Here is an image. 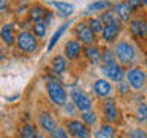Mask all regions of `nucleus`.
Listing matches in <instances>:
<instances>
[{"label":"nucleus","mask_w":147,"mask_h":138,"mask_svg":"<svg viewBox=\"0 0 147 138\" xmlns=\"http://www.w3.org/2000/svg\"><path fill=\"white\" fill-rule=\"evenodd\" d=\"M32 32H34L35 37L38 39H43L46 35V25L43 20H38V22H34V26H32Z\"/></svg>","instance_id":"nucleus-28"},{"label":"nucleus","mask_w":147,"mask_h":138,"mask_svg":"<svg viewBox=\"0 0 147 138\" xmlns=\"http://www.w3.org/2000/svg\"><path fill=\"white\" fill-rule=\"evenodd\" d=\"M126 2L130 5L132 9H136V8H140L141 5H142V0H126Z\"/></svg>","instance_id":"nucleus-34"},{"label":"nucleus","mask_w":147,"mask_h":138,"mask_svg":"<svg viewBox=\"0 0 147 138\" xmlns=\"http://www.w3.org/2000/svg\"><path fill=\"white\" fill-rule=\"evenodd\" d=\"M94 92L95 95L101 97V98H106L112 94V85H110L109 80H104V78H98L94 83Z\"/></svg>","instance_id":"nucleus-14"},{"label":"nucleus","mask_w":147,"mask_h":138,"mask_svg":"<svg viewBox=\"0 0 147 138\" xmlns=\"http://www.w3.org/2000/svg\"><path fill=\"white\" fill-rule=\"evenodd\" d=\"M75 35L78 37V41H81L84 45H90L95 40V34L90 29L89 23H78L75 26Z\"/></svg>","instance_id":"nucleus-8"},{"label":"nucleus","mask_w":147,"mask_h":138,"mask_svg":"<svg viewBox=\"0 0 147 138\" xmlns=\"http://www.w3.org/2000/svg\"><path fill=\"white\" fill-rule=\"evenodd\" d=\"M132 11L133 9L130 8V5H129L127 2H118V3H115V6H113V12L117 14V17L121 22H129L130 20Z\"/></svg>","instance_id":"nucleus-13"},{"label":"nucleus","mask_w":147,"mask_h":138,"mask_svg":"<svg viewBox=\"0 0 147 138\" xmlns=\"http://www.w3.org/2000/svg\"><path fill=\"white\" fill-rule=\"evenodd\" d=\"M130 138H147V132L144 129H133L130 132Z\"/></svg>","instance_id":"nucleus-31"},{"label":"nucleus","mask_w":147,"mask_h":138,"mask_svg":"<svg viewBox=\"0 0 147 138\" xmlns=\"http://www.w3.org/2000/svg\"><path fill=\"white\" fill-rule=\"evenodd\" d=\"M71 98H72V103L75 104V108L78 110H81V112H86V110L92 109V100L89 98V95H86L83 91L74 89L71 92Z\"/></svg>","instance_id":"nucleus-6"},{"label":"nucleus","mask_w":147,"mask_h":138,"mask_svg":"<svg viewBox=\"0 0 147 138\" xmlns=\"http://www.w3.org/2000/svg\"><path fill=\"white\" fill-rule=\"evenodd\" d=\"M69 25H71V22L63 23V25L60 26L58 29L52 34V37H51V40H49V45H48V51H52V49H54V46L57 45V41L60 40V37H61V35L64 34V31H66L67 28H69Z\"/></svg>","instance_id":"nucleus-19"},{"label":"nucleus","mask_w":147,"mask_h":138,"mask_svg":"<svg viewBox=\"0 0 147 138\" xmlns=\"http://www.w3.org/2000/svg\"><path fill=\"white\" fill-rule=\"evenodd\" d=\"M51 138H69V135H67V132H66L64 127L57 126L52 132H51Z\"/></svg>","instance_id":"nucleus-30"},{"label":"nucleus","mask_w":147,"mask_h":138,"mask_svg":"<svg viewBox=\"0 0 147 138\" xmlns=\"http://www.w3.org/2000/svg\"><path fill=\"white\" fill-rule=\"evenodd\" d=\"M89 26H90V29L94 31V34H101L103 32V28H104V23L103 20H101V17H92L90 20H89Z\"/></svg>","instance_id":"nucleus-27"},{"label":"nucleus","mask_w":147,"mask_h":138,"mask_svg":"<svg viewBox=\"0 0 147 138\" xmlns=\"http://www.w3.org/2000/svg\"><path fill=\"white\" fill-rule=\"evenodd\" d=\"M142 5H146V6H147V0H142Z\"/></svg>","instance_id":"nucleus-36"},{"label":"nucleus","mask_w":147,"mask_h":138,"mask_svg":"<svg viewBox=\"0 0 147 138\" xmlns=\"http://www.w3.org/2000/svg\"><path fill=\"white\" fill-rule=\"evenodd\" d=\"M115 55L123 66H130L136 58V49L130 41H118L115 46Z\"/></svg>","instance_id":"nucleus-1"},{"label":"nucleus","mask_w":147,"mask_h":138,"mask_svg":"<svg viewBox=\"0 0 147 138\" xmlns=\"http://www.w3.org/2000/svg\"><path fill=\"white\" fill-rule=\"evenodd\" d=\"M6 11V0H0V12Z\"/></svg>","instance_id":"nucleus-35"},{"label":"nucleus","mask_w":147,"mask_h":138,"mask_svg":"<svg viewBox=\"0 0 147 138\" xmlns=\"http://www.w3.org/2000/svg\"><path fill=\"white\" fill-rule=\"evenodd\" d=\"M52 69H54V72H57V74H63L67 69V58L61 57V55L54 57L52 58Z\"/></svg>","instance_id":"nucleus-21"},{"label":"nucleus","mask_w":147,"mask_h":138,"mask_svg":"<svg viewBox=\"0 0 147 138\" xmlns=\"http://www.w3.org/2000/svg\"><path fill=\"white\" fill-rule=\"evenodd\" d=\"M119 32H121V20H117V22L110 23V25H104L101 35H103L104 41H113V40H117Z\"/></svg>","instance_id":"nucleus-10"},{"label":"nucleus","mask_w":147,"mask_h":138,"mask_svg":"<svg viewBox=\"0 0 147 138\" xmlns=\"http://www.w3.org/2000/svg\"><path fill=\"white\" fill-rule=\"evenodd\" d=\"M37 138H45V137H43V135H38V137H37Z\"/></svg>","instance_id":"nucleus-37"},{"label":"nucleus","mask_w":147,"mask_h":138,"mask_svg":"<svg viewBox=\"0 0 147 138\" xmlns=\"http://www.w3.org/2000/svg\"><path fill=\"white\" fill-rule=\"evenodd\" d=\"M46 92H48L51 101L57 106H63L67 101V92L57 80H49L46 83Z\"/></svg>","instance_id":"nucleus-2"},{"label":"nucleus","mask_w":147,"mask_h":138,"mask_svg":"<svg viewBox=\"0 0 147 138\" xmlns=\"http://www.w3.org/2000/svg\"><path fill=\"white\" fill-rule=\"evenodd\" d=\"M38 137V132H37V127L34 124H25L20 132V138H37Z\"/></svg>","instance_id":"nucleus-25"},{"label":"nucleus","mask_w":147,"mask_h":138,"mask_svg":"<svg viewBox=\"0 0 147 138\" xmlns=\"http://www.w3.org/2000/svg\"><path fill=\"white\" fill-rule=\"evenodd\" d=\"M130 34L136 39H147V20L146 18H133L129 25Z\"/></svg>","instance_id":"nucleus-9"},{"label":"nucleus","mask_w":147,"mask_h":138,"mask_svg":"<svg viewBox=\"0 0 147 138\" xmlns=\"http://www.w3.org/2000/svg\"><path fill=\"white\" fill-rule=\"evenodd\" d=\"M112 8V3L109 2V0H96V2L90 3L89 6H87V11L89 12H101V11H107V9Z\"/></svg>","instance_id":"nucleus-20"},{"label":"nucleus","mask_w":147,"mask_h":138,"mask_svg":"<svg viewBox=\"0 0 147 138\" xmlns=\"http://www.w3.org/2000/svg\"><path fill=\"white\" fill-rule=\"evenodd\" d=\"M81 41L78 40H69L66 45H64V55H66L67 60H77L81 54Z\"/></svg>","instance_id":"nucleus-12"},{"label":"nucleus","mask_w":147,"mask_h":138,"mask_svg":"<svg viewBox=\"0 0 147 138\" xmlns=\"http://www.w3.org/2000/svg\"><path fill=\"white\" fill-rule=\"evenodd\" d=\"M81 121L86 123L87 126H94V124L96 123V114L94 112V110H86V112H81Z\"/></svg>","instance_id":"nucleus-29"},{"label":"nucleus","mask_w":147,"mask_h":138,"mask_svg":"<svg viewBox=\"0 0 147 138\" xmlns=\"http://www.w3.org/2000/svg\"><path fill=\"white\" fill-rule=\"evenodd\" d=\"M146 64H147V55H146Z\"/></svg>","instance_id":"nucleus-38"},{"label":"nucleus","mask_w":147,"mask_h":138,"mask_svg":"<svg viewBox=\"0 0 147 138\" xmlns=\"http://www.w3.org/2000/svg\"><path fill=\"white\" fill-rule=\"evenodd\" d=\"M38 123H40V126L41 129H43L45 132H52L55 127H57V121H55V118L52 117V114H49V112H43V114H40V117H38Z\"/></svg>","instance_id":"nucleus-16"},{"label":"nucleus","mask_w":147,"mask_h":138,"mask_svg":"<svg viewBox=\"0 0 147 138\" xmlns=\"http://www.w3.org/2000/svg\"><path fill=\"white\" fill-rule=\"evenodd\" d=\"M135 120L138 123L147 121V103H140L135 110Z\"/></svg>","instance_id":"nucleus-26"},{"label":"nucleus","mask_w":147,"mask_h":138,"mask_svg":"<svg viewBox=\"0 0 147 138\" xmlns=\"http://www.w3.org/2000/svg\"><path fill=\"white\" fill-rule=\"evenodd\" d=\"M49 5H51L52 8L57 9V12H58L63 18H67L69 16H72V14H74V11H75L74 5L67 3V2H60V0H51Z\"/></svg>","instance_id":"nucleus-15"},{"label":"nucleus","mask_w":147,"mask_h":138,"mask_svg":"<svg viewBox=\"0 0 147 138\" xmlns=\"http://www.w3.org/2000/svg\"><path fill=\"white\" fill-rule=\"evenodd\" d=\"M17 46L22 52L31 54L37 49V37L28 31H22L17 35Z\"/></svg>","instance_id":"nucleus-4"},{"label":"nucleus","mask_w":147,"mask_h":138,"mask_svg":"<svg viewBox=\"0 0 147 138\" xmlns=\"http://www.w3.org/2000/svg\"><path fill=\"white\" fill-rule=\"evenodd\" d=\"M126 78H127L130 89L133 91H141L146 86V81H147V75L141 68H130L126 72Z\"/></svg>","instance_id":"nucleus-3"},{"label":"nucleus","mask_w":147,"mask_h":138,"mask_svg":"<svg viewBox=\"0 0 147 138\" xmlns=\"http://www.w3.org/2000/svg\"><path fill=\"white\" fill-rule=\"evenodd\" d=\"M101 72H103L106 75V78H109L110 81H117V83H119L124 78V75H126L123 66L118 63H112V64H107V66H103L101 68Z\"/></svg>","instance_id":"nucleus-7"},{"label":"nucleus","mask_w":147,"mask_h":138,"mask_svg":"<svg viewBox=\"0 0 147 138\" xmlns=\"http://www.w3.org/2000/svg\"><path fill=\"white\" fill-rule=\"evenodd\" d=\"M0 37H2V40L8 46H11L14 43V26H12V23H6V25L2 26V29H0Z\"/></svg>","instance_id":"nucleus-17"},{"label":"nucleus","mask_w":147,"mask_h":138,"mask_svg":"<svg viewBox=\"0 0 147 138\" xmlns=\"http://www.w3.org/2000/svg\"><path fill=\"white\" fill-rule=\"evenodd\" d=\"M45 14H46V9L41 6V5H35L29 9V17L32 18L34 22H38V20H43L45 18Z\"/></svg>","instance_id":"nucleus-24"},{"label":"nucleus","mask_w":147,"mask_h":138,"mask_svg":"<svg viewBox=\"0 0 147 138\" xmlns=\"http://www.w3.org/2000/svg\"><path fill=\"white\" fill-rule=\"evenodd\" d=\"M115 58H117L115 51L109 49V48L101 49V63H103V66H107V64L115 63Z\"/></svg>","instance_id":"nucleus-23"},{"label":"nucleus","mask_w":147,"mask_h":138,"mask_svg":"<svg viewBox=\"0 0 147 138\" xmlns=\"http://www.w3.org/2000/svg\"><path fill=\"white\" fill-rule=\"evenodd\" d=\"M129 91H130L129 83L126 85V83H121V81H119V85H118V92H119V94H127Z\"/></svg>","instance_id":"nucleus-33"},{"label":"nucleus","mask_w":147,"mask_h":138,"mask_svg":"<svg viewBox=\"0 0 147 138\" xmlns=\"http://www.w3.org/2000/svg\"><path fill=\"white\" fill-rule=\"evenodd\" d=\"M66 126H67L69 133L75 138H90V129L86 123L78 121V120H69Z\"/></svg>","instance_id":"nucleus-5"},{"label":"nucleus","mask_w":147,"mask_h":138,"mask_svg":"<svg viewBox=\"0 0 147 138\" xmlns=\"http://www.w3.org/2000/svg\"><path fill=\"white\" fill-rule=\"evenodd\" d=\"M63 108H64V114H66V115H74V114H75V109H77L75 104H74V103H67V101L63 104Z\"/></svg>","instance_id":"nucleus-32"},{"label":"nucleus","mask_w":147,"mask_h":138,"mask_svg":"<svg viewBox=\"0 0 147 138\" xmlns=\"http://www.w3.org/2000/svg\"><path fill=\"white\" fill-rule=\"evenodd\" d=\"M103 114H104V118L107 123H115L118 120V108H117V103L115 100L112 98H107L103 104Z\"/></svg>","instance_id":"nucleus-11"},{"label":"nucleus","mask_w":147,"mask_h":138,"mask_svg":"<svg viewBox=\"0 0 147 138\" xmlns=\"http://www.w3.org/2000/svg\"><path fill=\"white\" fill-rule=\"evenodd\" d=\"M84 54L86 58L89 60V63L92 64L101 62V48H98V46H87L84 49Z\"/></svg>","instance_id":"nucleus-18"},{"label":"nucleus","mask_w":147,"mask_h":138,"mask_svg":"<svg viewBox=\"0 0 147 138\" xmlns=\"http://www.w3.org/2000/svg\"><path fill=\"white\" fill-rule=\"evenodd\" d=\"M95 138H115V127L112 124H104L95 132Z\"/></svg>","instance_id":"nucleus-22"}]
</instances>
